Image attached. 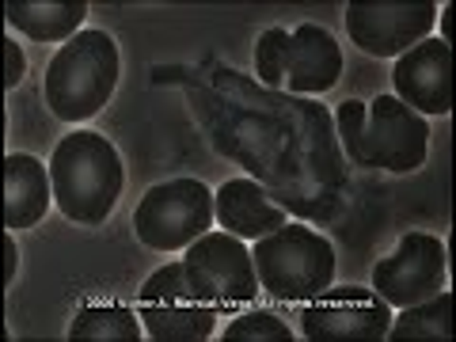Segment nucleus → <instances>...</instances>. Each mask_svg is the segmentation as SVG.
I'll return each mask as SVG.
<instances>
[{
    "instance_id": "nucleus-1",
    "label": "nucleus",
    "mask_w": 456,
    "mask_h": 342,
    "mask_svg": "<svg viewBox=\"0 0 456 342\" xmlns=\"http://www.w3.org/2000/svg\"><path fill=\"white\" fill-rule=\"evenodd\" d=\"M342 152L358 167L392 171V175H411L426 164V145H430V122L415 114L395 95H377L373 103L346 99L335 110Z\"/></svg>"
},
{
    "instance_id": "nucleus-2",
    "label": "nucleus",
    "mask_w": 456,
    "mask_h": 342,
    "mask_svg": "<svg viewBox=\"0 0 456 342\" xmlns=\"http://www.w3.org/2000/svg\"><path fill=\"white\" fill-rule=\"evenodd\" d=\"M53 206L73 224H103L126 187V167L118 149L95 130H73L57 141L50 156Z\"/></svg>"
},
{
    "instance_id": "nucleus-3",
    "label": "nucleus",
    "mask_w": 456,
    "mask_h": 342,
    "mask_svg": "<svg viewBox=\"0 0 456 342\" xmlns=\"http://www.w3.org/2000/svg\"><path fill=\"white\" fill-rule=\"evenodd\" d=\"M122 77V57L118 42L107 31L84 27L77 38H69L61 50L53 53L46 65V80H42V99L61 122H88L99 114Z\"/></svg>"
},
{
    "instance_id": "nucleus-4",
    "label": "nucleus",
    "mask_w": 456,
    "mask_h": 342,
    "mask_svg": "<svg viewBox=\"0 0 456 342\" xmlns=\"http://www.w3.org/2000/svg\"><path fill=\"white\" fill-rule=\"evenodd\" d=\"M263 293L274 301H312L335 281V248L316 228L285 221L251 248Z\"/></svg>"
},
{
    "instance_id": "nucleus-5",
    "label": "nucleus",
    "mask_w": 456,
    "mask_h": 342,
    "mask_svg": "<svg viewBox=\"0 0 456 342\" xmlns=\"http://www.w3.org/2000/svg\"><path fill=\"white\" fill-rule=\"evenodd\" d=\"M137 316L152 342H206L217 331L221 308L187 281L183 263H167L141 285Z\"/></svg>"
},
{
    "instance_id": "nucleus-6",
    "label": "nucleus",
    "mask_w": 456,
    "mask_h": 342,
    "mask_svg": "<svg viewBox=\"0 0 456 342\" xmlns=\"http://www.w3.org/2000/svg\"><path fill=\"white\" fill-rule=\"evenodd\" d=\"M209 228H213V191L198 179L156 183L134 209V232L152 251H187Z\"/></svg>"
},
{
    "instance_id": "nucleus-7",
    "label": "nucleus",
    "mask_w": 456,
    "mask_h": 342,
    "mask_svg": "<svg viewBox=\"0 0 456 342\" xmlns=\"http://www.w3.org/2000/svg\"><path fill=\"white\" fill-rule=\"evenodd\" d=\"M392 308L373 285H327L301 312V335L308 342H384Z\"/></svg>"
},
{
    "instance_id": "nucleus-8",
    "label": "nucleus",
    "mask_w": 456,
    "mask_h": 342,
    "mask_svg": "<svg viewBox=\"0 0 456 342\" xmlns=\"http://www.w3.org/2000/svg\"><path fill=\"white\" fill-rule=\"evenodd\" d=\"M187 281L217 308L248 305L259 297V274H255L251 248L232 232H206L183 251Z\"/></svg>"
},
{
    "instance_id": "nucleus-9",
    "label": "nucleus",
    "mask_w": 456,
    "mask_h": 342,
    "mask_svg": "<svg viewBox=\"0 0 456 342\" xmlns=\"http://www.w3.org/2000/svg\"><path fill=\"white\" fill-rule=\"evenodd\" d=\"M346 35L369 57H399L437 23L434 0H354L346 4Z\"/></svg>"
},
{
    "instance_id": "nucleus-10",
    "label": "nucleus",
    "mask_w": 456,
    "mask_h": 342,
    "mask_svg": "<svg viewBox=\"0 0 456 342\" xmlns=\"http://www.w3.org/2000/svg\"><path fill=\"white\" fill-rule=\"evenodd\" d=\"M449 285V248L434 232H403L392 255L373 266V289L388 308L419 305Z\"/></svg>"
},
{
    "instance_id": "nucleus-11",
    "label": "nucleus",
    "mask_w": 456,
    "mask_h": 342,
    "mask_svg": "<svg viewBox=\"0 0 456 342\" xmlns=\"http://www.w3.org/2000/svg\"><path fill=\"white\" fill-rule=\"evenodd\" d=\"M395 99L415 114H445L452 110V46L441 38H422L419 46L395 57L392 65Z\"/></svg>"
},
{
    "instance_id": "nucleus-12",
    "label": "nucleus",
    "mask_w": 456,
    "mask_h": 342,
    "mask_svg": "<svg viewBox=\"0 0 456 342\" xmlns=\"http://www.w3.org/2000/svg\"><path fill=\"white\" fill-rule=\"evenodd\" d=\"M342 77V50L320 23L293 27L281 42V88L297 95H323Z\"/></svg>"
},
{
    "instance_id": "nucleus-13",
    "label": "nucleus",
    "mask_w": 456,
    "mask_h": 342,
    "mask_svg": "<svg viewBox=\"0 0 456 342\" xmlns=\"http://www.w3.org/2000/svg\"><path fill=\"white\" fill-rule=\"evenodd\" d=\"M53 206V183L50 167L31 152H8L4 156V228L23 232L35 228Z\"/></svg>"
},
{
    "instance_id": "nucleus-14",
    "label": "nucleus",
    "mask_w": 456,
    "mask_h": 342,
    "mask_svg": "<svg viewBox=\"0 0 456 342\" xmlns=\"http://www.w3.org/2000/svg\"><path fill=\"white\" fill-rule=\"evenodd\" d=\"M213 221L240 240H263L289 217L255 179H228L213 194Z\"/></svg>"
},
{
    "instance_id": "nucleus-15",
    "label": "nucleus",
    "mask_w": 456,
    "mask_h": 342,
    "mask_svg": "<svg viewBox=\"0 0 456 342\" xmlns=\"http://www.w3.org/2000/svg\"><path fill=\"white\" fill-rule=\"evenodd\" d=\"M8 27L35 42H65L77 38L88 20V0H8Z\"/></svg>"
},
{
    "instance_id": "nucleus-16",
    "label": "nucleus",
    "mask_w": 456,
    "mask_h": 342,
    "mask_svg": "<svg viewBox=\"0 0 456 342\" xmlns=\"http://www.w3.org/2000/svg\"><path fill=\"white\" fill-rule=\"evenodd\" d=\"M452 338V293H434L419 305L399 308L384 342H449Z\"/></svg>"
},
{
    "instance_id": "nucleus-17",
    "label": "nucleus",
    "mask_w": 456,
    "mask_h": 342,
    "mask_svg": "<svg viewBox=\"0 0 456 342\" xmlns=\"http://www.w3.org/2000/svg\"><path fill=\"white\" fill-rule=\"evenodd\" d=\"M69 342H141L145 323L126 305H88L69 323Z\"/></svg>"
},
{
    "instance_id": "nucleus-18",
    "label": "nucleus",
    "mask_w": 456,
    "mask_h": 342,
    "mask_svg": "<svg viewBox=\"0 0 456 342\" xmlns=\"http://www.w3.org/2000/svg\"><path fill=\"white\" fill-rule=\"evenodd\" d=\"M224 342H293L297 335L289 331V323H281L274 312H244V316L228 320L221 331Z\"/></svg>"
},
{
    "instance_id": "nucleus-19",
    "label": "nucleus",
    "mask_w": 456,
    "mask_h": 342,
    "mask_svg": "<svg viewBox=\"0 0 456 342\" xmlns=\"http://www.w3.org/2000/svg\"><path fill=\"white\" fill-rule=\"evenodd\" d=\"M289 31H281V27H270V31L259 35L255 42V73L266 88H281V42Z\"/></svg>"
},
{
    "instance_id": "nucleus-20",
    "label": "nucleus",
    "mask_w": 456,
    "mask_h": 342,
    "mask_svg": "<svg viewBox=\"0 0 456 342\" xmlns=\"http://www.w3.org/2000/svg\"><path fill=\"white\" fill-rule=\"evenodd\" d=\"M27 73V57H23V46L16 42V35H4V88L16 92L20 80Z\"/></svg>"
},
{
    "instance_id": "nucleus-21",
    "label": "nucleus",
    "mask_w": 456,
    "mask_h": 342,
    "mask_svg": "<svg viewBox=\"0 0 456 342\" xmlns=\"http://www.w3.org/2000/svg\"><path fill=\"white\" fill-rule=\"evenodd\" d=\"M16 270H20V251H16V236H4V289H12L16 281Z\"/></svg>"
},
{
    "instance_id": "nucleus-22",
    "label": "nucleus",
    "mask_w": 456,
    "mask_h": 342,
    "mask_svg": "<svg viewBox=\"0 0 456 342\" xmlns=\"http://www.w3.org/2000/svg\"><path fill=\"white\" fill-rule=\"evenodd\" d=\"M452 38V4L441 8V42H449Z\"/></svg>"
}]
</instances>
